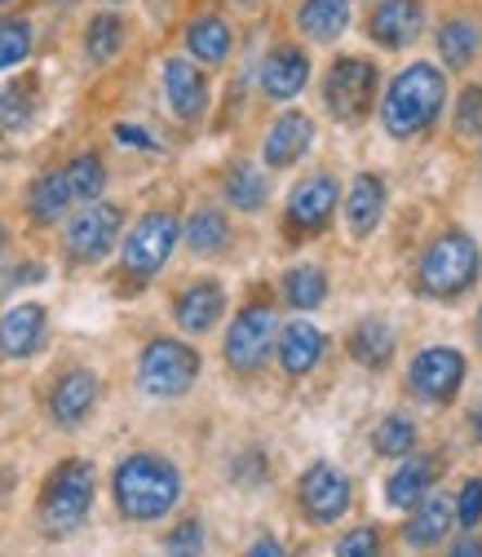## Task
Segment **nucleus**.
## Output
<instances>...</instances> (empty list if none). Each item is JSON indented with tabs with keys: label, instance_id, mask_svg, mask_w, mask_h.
<instances>
[{
	"label": "nucleus",
	"instance_id": "f257e3e1",
	"mask_svg": "<svg viewBox=\"0 0 482 557\" xmlns=\"http://www.w3.org/2000/svg\"><path fill=\"white\" fill-rule=\"evenodd\" d=\"M111 496H115V509L128 518V522H160L177 509L182 500V473L173 460L164 456H151V451H133L115 465V478H111Z\"/></svg>",
	"mask_w": 482,
	"mask_h": 557
},
{
	"label": "nucleus",
	"instance_id": "f03ea898",
	"mask_svg": "<svg viewBox=\"0 0 482 557\" xmlns=\"http://www.w3.org/2000/svg\"><path fill=\"white\" fill-rule=\"evenodd\" d=\"M443 107H447V76L434 62H411L385 89L381 124L390 137H398V143H411V137H421L438 124Z\"/></svg>",
	"mask_w": 482,
	"mask_h": 557
},
{
	"label": "nucleus",
	"instance_id": "7ed1b4c3",
	"mask_svg": "<svg viewBox=\"0 0 482 557\" xmlns=\"http://www.w3.org/2000/svg\"><path fill=\"white\" fill-rule=\"evenodd\" d=\"M482 270V252L478 244L465 235V231H443L425 252H421V265H417V288L434 301H452L460 293L473 288V278Z\"/></svg>",
	"mask_w": 482,
	"mask_h": 557
},
{
	"label": "nucleus",
	"instance_id": "20e7f679",
	"mask_svg": "<svg viewBox=\"0 0 482 557\" xmlns=\"http://www.w3.org/2000/svg\"><path fill=\"white\" fill-rule=\"evenodd\" d=\"M94 509V465L72 456L62 460L49 478H45V492H40V527L49 535H76L85 527Z\"/></svg>",
	"mask_w": 482,
	"mask_h": 557
},
{
	"label": "nucleus",
	"instance_id": "39448f33",
	"mask_svg": "<svg viewBox=\"0 0 482 557\" xmlns=\"http://www.w3.org/2000/svg\"><path fill=\"white\" fill-rule=\"evenodd\" d=\"M177 235H182V222L173 213H147L128 235H124V248H120V274L133 278V284H147L151 274L164 270V261L173 257L177 248Z\"/></svg>",
	"mask_w": 482,
	"mask_h": 557
},
{
	"label": "nucleus",
	"instance_id": "423d86ee",
	"mask_svg": "<svg viewBox=\"0 0 482 557\" xmlns=\"http://www.w3.org/2000/svg\"><path fill=\"white\" fill-rule=\"evenodd\" d=\"M195 381H199V355L186 341L160 336L143 350V359H137V385L151 398H182Z\"/></svg>",
	"mask_w": 482,
	"mask_h": 557
},
{
	"label": "nucleus",
	"instance_id": "0eeeda50",
	"mask_svg": "<svg viewBox=\"0 0 482 557\" xmlns=\"http://www.w3.org/2000/svg\"><path fill=\"white\" fill-rule=\"evenodd\" d=\"M323 102L332 111V120L341 124H359L372 102H376V62L368 58H336L327 66V81H323Z\"/></svg>",
	"mask_w": 482,
	"mask_h": 557
},
{
	"label": "nucleus",
	"instance_id": "6e6552de",
	"mask_svg": "<svg viewBox=\"0 0 482 557\" xmlns=\"http://www.w3.org/2000/svg\"><path fill=\"white\" fill-rule=\"evenodd\" d=\"M297 500H301V509H306L310 522L332 527V522H341V518L350 513L355 492H350V478L341 473L336 465L314 460V465L301 473V482H297Z\"/></svg>",
	"mask_w": 482,
	"mask_h": 557
},
{
	"label": "nucleus",
	"instance_id": "1a4fd4ad",
	"mask_svg": "<svg viewBox=\"0 0 482 557\" xmlns=\"http://www.w3.org/2000/svg\"><path fill=\"white\" fill-rule=\"evenodd\" d=\"M407 381L421 403H452L465 385V355L456 345H430V350H421L411 359Z\"/></svg>",
	"mask_w": 482,
	"mask_h": 557
},
{
	"label": "nucleus",
	"instance_id": "9d476101",
	"mask_svg": "<svg viewBox=\"0 0 482 557\" xmlns=\"http://www.w3.org/2000/svg\"><path fill=\"white\" fill-rule=\"evenodd\" d=\"M274 345V310L270 306H244L239 319L226 332V363L235 372H257Z\"/></svg>",
	"mask_w": 482,
	"mask_h": 557
},
{
	"label": "nucleus",
	"instance_id": "9b49d317",
	"mask_svg": "<svg viewBox=\"0 0 482 557\" xmlns=\"http://www.w3.org/2000/svg\"><path fill=\"white\" fill-rule=\"evenodd\" d=\"M120 222L124 218H120L115 203H89L85 213H76L72 226H66V252L76 261H102L115 248Z\"/></svg>",
	"mask_w": 482,
	"mask_h": 557
},
{
	"label": "nucleus",
	"instance_id": "f8f14e48",
	"mask_svg": "<svg viewBox=\"0 0 482 557\" xmlns=\"http://www.w3.org/2000/svg\"><path fill=\"white\" fill-rule=\"evenodd\" d=\"M336 199H341L336 177H327V173H310V177H301V182L293 186V195H288V226L301 231V235L323 231L327 218L336 213Z\"/></svg>",
	"mask_w": 482,
	"mask_h": 557
},
{
	"label": "nucleus",
	"instance_id": "ddd939ff",
	"mask_svg": "<svg viewBox=\"0 0 482 557\" xmlns=\"http://www.w3.org/2000/svg\"><path fill=\"white\" fill-rule=\"evenodd\" d=\"M368 32L381 49H407L425 32V5L421 0H381L368 18Z\"/></svg>",
	"mask_w": 482,
	"mask_h": 557
},
{
	"label": "nucleus",
	"instance_id": "4468645a",
	"mask_svg": "<svg viewBox=\"0 0 482 557\" xmlns=\"http://www.w3.org/2000/svg\"><path fill=\"white\" fill-rule=\"evenodd\" d=\"M45 327H49L45 306H36V301L10 306L0 314V359H32L45 341Z\"/></svg>",
	"mask_w": 482,
	"mask_h": 557
},
{
	"label": "nucleus",
	"instance_id": "2eb2a0df",
	"mask_svg": "<svg viewBox=\"0 0 482 557\" xmlns=\"http://www.w3.org/2000/svg\"><path fill=\"white\" fill-rule=\"evenodd\" d=\"M164 98L173 107L177 120L195 124L203 111H209V81H203V72L195 62L186 58H169L164 62Z\"/></svg>",
	"mask_w": 482,
	"mask_h": 557
},
{
	"label": "nucleus",
	"instance_id": "dca6fc26",
	"mask_svg": "<svg viewBox=\"0 0 482 557\" xmlns=\"http://www.w3.org/2000/svg\"><path fill=\"white\" fill-rule=\"evenodd\" d=\"M310 81V58L297 45H280L270 49V58L261 62V94L270 102H293Z\"/></svg>",
	"mask_w": 482,
	"mask_h": 557
},
{
	"label": "nucleus",
	"instance_id": "f3484780",
	"mask_svg": "<svg viewBox=\"0 0 482 557\" xmlns=\"http://www.w3.org/2000/svg\"><path fill=\"white\" fill-rule=\"evenodd\" d=\"M310 143H314V120L301 115V111H288V115H280V120L265 128L261 160L270 169H288V164H297L310 151Z\"/></svg>",
	"mask_w": 482,
	"mask_h": 557
},
{
	"label": "nucleus",
	"instance_id": "a211bd4d",
	"mask_svg": "<svg viewBox=\"0 0 482 557\" xmlns=\"http://www.w3.org/2000/svg\"><path fill=\"white\" fill-rule=\"evenodd\" d=\"M94 403H98V376L89 368H72V372H62V381L49 394V416L62 430H76L94 411Z\"/></svg>",
	"mask_w": 482,
	"mask_h": 557
},
{
	"label": "nucleus",
	"instance_id": "6ab92c4d",
	"mask_svg": "<svg viewBox=\"0 0 482 557\" xmlns=\"http://www.w3.org/2000/svg\"><path fill=\"white\" fill-rule=\"evenodd\" d=\"M222 310H226V293H222V284L218 278H195V284L173 301V319H177V327L182 332H209L218 319H222Z\"/></svg>",
	"mask_w": 482,
	"mask_h": 557
},
{
	"label": "nucleus",
	"instance_id": "aec40b11",
	"mask_svg": "<svg viewBox=\"0 0 482 557\" xmlns=\"http://www.w3.org/2000/svg\"><path fill=\"white\" fill-rule=\"evenodd\" d=\"M323 355H327V336H323L310 319H293V323L280 332V368H284L288 376L314 372Z\"/></svg>",
	"mask_w": 482,
	"mask_h": 557
},
{
	"label": "nucleus",
	"instance_id": "412c9836",
	"mask_svg": "<svg viewBox=\"0 0 482 557\" xmlns=\"http://www.w3.org/2000/svg\"><path fill=\"white\" fill-rule=\"evenodd\" d=\"M385 182L376 173H359L355 186H350V199H346V222H350V235L355 239H368L381 218H385Z\"/></svg>",
	"mask_w": 482,
	"mask_h": 557
},
{
	"label": "nucleus",
	"instance_id": "4be33fe9",
	"mask_svg": "<svg viewBox=\"0 0 482 557\" xmlns=\"http://www.w3.org/2000/svg\"><path fill=\"white\" fill-rule=\"evenodd\" d=\"M452 518H456V509H452L447 496H425V500L411 505V518H407L403 540H407L411 548H434V544H443V535L452 531Z\"/></svg>",
	"mask_w": 482,
	"mask_h": 557
},
{
	"label": "nucleus",
	"instance_id": "5701e85b",
	"mask_svg": "<svg viewBox=\"0 0 482 557\" xmlns=\"http://www.w3.org/2000/svg\"><path fill=\"white\" fill-rule=\"evenodd\" d=\"M434 473H438V465H434L430 456H407V460L390 473V482H385V500H390L394 509H411L417 500L430 496Z\"/></svg>",
	"mask_w": 482,
	"mask_h": 557
},
{
	"label": "nucleus",
	"instance_id": "b1692460",
	"mask_svg": "<svg viewBox=\"0 0 482 557\" xmlns=\"http://www.w3.org/2000/svg\"><path fill=\"white\" fill-rule=\"evenodd\" d=\"M434 45H438V58L452 66V72H460V66H469L473 53L482 49V27H478V18L456 14V18H447V23L438 27Z\"/></svg>",
	"mask_w": 482,
	"mask_h": 557
},
{
	"label": "nucleus",
	"instance_id": "393cba45",
	"mask_svg": "<svg viewBox=\"0 0 482 557\" xmlns=\"http://www.w3.org/2000/svg\"><path fill=\"white\" fill-rule=\"evenodd\" d=\"M231 45H235L231 23L218 18V14H203V18H195V23L186 27V49H190L195 62H213V66H218V62L231 58Z\"/></svg>",
	"mask_w": 482,
	"mask_h": 557
},
{
	"label": "nucleus",
	"instance_id": "a878e982",
	"mask_svg": "<svg viewBox=\"0 0 482 557\" xmlns=\"http://www.w3.org/2000/svg\"><path fill=\"white\" fill-rule=\"evenodd\" d=\"M297 27L319 45L336 40L350 27V0H306L301 14H297Z\"/></svg>",
	"mask_w": 482,
	"mask_h": 557
},
{
	"label": "nucleus",
	"instance_id": "bb28decb",
	"mask_svg": "<svg viewBox=\"0 0 482 557\" xmlns=\"http://www.w3.org/2000/svg\"><path fill=\"white\" fill-rule=\"evenodd\" d=\"M66 208H72V186H66V177L62 173H40L36 182H32V190H27V213H32V222H40V226H53Z\"/></svg>",
	"mask_w": 482,
	"mask_h": 557
},
{
	"label": "nucleus",
	"instance_id": "cd10ccee",
	"mask_svg": "<svg viewBox=\"0 0 482 557\" xmlns=\"http://www.w3.org/2000/svg\"><path fill=\"white\" fill-rule=\"evenodd\" d=\"M350 355H355L359 368L381 372V368L390 363V355H394V327H390L385 319H363V323L350 332Z\"/></svg>",
	"mask_w": 482,
	"mask_h": 557
},
{
	"label": "nucleus",
	"instance_id": "c85d7f7f",
	"mask_svg": "<svg viewBox=\"0 0 482 557\" xmlns=\"http://www.w3.org/2000/svg\"><path fill=\"white\" fill-rule=\"evenodd\" d=\"M226 244H231V222H226V213H218V208H199V213L186 222V248L195 257H218Z\"/></svg>",
	"mask_w": 482,
	"mask_h": 557
},
{
	"label": "nucleus",
	"instance_id": "c756f323",
	"mask_svg": "<svg viewBox=\"0 0 482 557\" xmlns=\"http://www.w3.org/2000/svg\"><path fill=\"white\" fill-rule=\"evenodd\" d=\"M327 297V274L319 265H293L284 274V301L293 310H314Z\"/></svg>",
	"mask_w": 482,
	"mask_h": 557
},
{
	"label": "nucleus",
	"instance_id": "7c9ffc66",
	"mask_svg": "<svg viewBox=\"0 0 482 557\" xmlns=\"http://www.w3.org/2000/svg\"><path fill=\"white\" fill-rule=\"evenodd\" d=\"M265 195H270V182H265L261 169H252V164H235V169H231V177H226V199L239 208V213H257V208L265 203Z\"/></svg>",
	"mask_w": 482,
	"mask_h": 557
},
{
	"label": "nucleus",
	"instance_id": "2f4dec72",
	"mask_svg": "<svg viewBox=\"0 0 482 557\" xmlns=\"http://www.w3.org/2000/svg\"><path fill=\"white\" fill-rule=\"evenodd\" d=\"M62 177H66V186H72V199L94 203V199L102 195V186H107V164H102V156L85 151V156H76L72 164H66Z\"/></svg>",
	"mask_w": 482,
	"mask_h": 557
},
{
	"label": "nucleus",
	"instance_id": "473e14b6",
	"mask_svg": "<svg viewBox=\"0 0 482 557\" xmlns=\"http://www.w3.org/2000/svg\"><path fill=\"white\" fill-rule=\"evenodd\" d=\"M120 49H124V23H120V14H98V18H89L85 53H89L94 62H111Z\"/></svg>",
	"mask_w": 482,
	"mask_h": 557
},
{
	"label": "nucleus",
	"instance_id": "72a5a7b5",
	"mask_svg": "<svg viewBox=\"0 0 482 557\" xmlns=\"http://www.w3.org/2000/svg\"><path fill=\"white\" fill-rule=\"evenodd\" d=\"M372 447H376L381 456H411V447H417V421H411V416H403V411L385 416V421L376 425Z\"/></svg>",
	"mask_w": 482,
	"mask_h": 557
},
{
	"label": "nucleus",
	"instance_id": "f704fd0d",
	"mask_svg": "<svg viewBox=\"0 0 482 557\" xmlns=\"http://www.w3.org/2000/svg\"><path fill=\"white\" fill-rule=\"evenodd\" d=\"M36 115V81H14L0 89V124L5 128H27Z\"/></svg>",
	"mask_w": 482,
	"mask_h": 557
},
{
	"label": "nucleus",
	"instance_id": "c9c22d12",
	"mask_svg": "<svg viewBox=\"0 0 482 557\" xmlns=\"http://www.w3.org/2000/svg\"><path fill=\"white\" fill-rule=\"evenodd\" d=\"M32 53V23L27 18H0V72H14Z\"/></svg>",
	"mask_w": 482,
	"mask_h": 557
},
{
	"label": "nucleus",
	"instance_id": "e433bc0d",
	"mask_svg": "<svg viewBox=\"0 0 482 557\" xmlns=\"http://www.w3.org/2000/svg\"><path fill=\"white\" fill-rule=\"evenodd\" d=\"M164 548H169V557H203V527L195 518H186L177 531H169Z\"/></svg>",
	"mask_w": 482,
	"mask_h": 557
},
{
	"label": "nucleus",
	"instance_id": "4c0bfd02",
	"mask_svg": "<svg viewBox=\"0 0 482 557\" xmlns=\"http://www.w3.org/2000/svg\"><path fill=\"white\" fill-rule=\"evenodd\" d=\"M456 522L465 527V531H473L478 522H482V478H469L465 486H460V496H456Z\"/></svg>",
	"mask_w": 482,
	"mask_h": 557
},
{
	"label": "nucleus",
	"instance_id": "58836bf2",
	"mask_svg": "<svg viewBox=\"0 0 482 557\" xmlns=\"http://www.w3.org/2000/svg\"><path fill=\"white\" fill-rule=\"evenodd\" d=\"M336 557H381V540L372 527H355L336 540Z\"/></svg>",
	"mask_w": 482,
	"mask_h": 557
},
{
	"label": "nucleus",
	"instance_id": "ea45409f",
	"mask_svg": "<svg viewBox=\"0 0 482 557\" xmlns=\"http://www.w3.org/2000/svg\"><path fill=\"white\" fill-rule=\"evenodd\" d=\"M478 120H482V89H478V85H469V89L460 94L456 128H460V133H473V128H478Z\"/></svg>",
	"mask_w": 482,
	"mask_h": 557
},
{
	"label": "nucleus",
	"instance_id": "a19ab883",
	"mask_svg": "<svg viewBox=\"0 0 482 557\" xmlns=\"http://www.w3.org/2000/svg\"><path fill=\"white\" fill-rule=\"evenodd\" d=\"M115 137H120V147H133V151H156V137L147 128H137V124H115Z\"/></svg>",
	"mask_w": 482,
	"mask_h": 557
},
{
	"label": "nucleus",
	"instance_id": "79ce46f5",
	"mask_svg": "<svg viewBox=\"0 0 482 557\" xmlns=\"http://www.w3.org/2000/svg\"><path fill=\"white\" fill-rule=\"evenodd\" d=\"M40 278H45V265H36V261H32V265H18V270L10 274V284H5V288H23V284H40Z\"/></svg>",
	"mask_w": 482,
	"mask_h": 557
},
{
	"label": "nucleus",
	"instance_id": "37998d69",
	"mask_svg": "<svg viewBox=\"0 0 482 557\" xmlns=\"http://www.w3.org/2000/svg\"><path fill=\"white\" fill-rule=\"evenodd\" d=\"M244 557H284V548H280V540H274V535H261V540H252V548Z\"/></svg>",
	"mask_w": 482,
	"mask_h": 557
},
{
	"label": "nucleus",
	"instance_id": "c03bdc74",
	"mask_svg": "<svg viewBox=\"0 0 482 557\" xmlns=\"http://www.w3.org/2000/svg\"><path fill=\"white\" fill-rule=\"evenodd\" d=\"M447 557H482V540H478V535H460Z\"/></svg>",
	"mask_w": 482,
	"mask_h": 557
},
{
	"label": "nucleus",
	"instance_id": "a18cd8bd",
	"mask_svg": "<svg viewBox=\"0 0 482 557\" xmlns=\"http://www.w3.org/2000/svg\"><path fill=\"white\" fill-rule=\"evenodd\" d=\"M5 244H10V231H5V222H0V257H5Z\"/></svg>",
	"mask_w": 482,
	"mask_h": 557
},
{
	"label": "nucleus",
	"instance_id": "49530a36",
	"mask_svg": "<svg viewBox=\"0 0 482 557\" xmlns=\"http://www.w3.org/2000/svg\"><path fill=\"white\" fill-rule=\"evenodd\" d=\"M473 434L482 438V407H478V416H473Z\"/></svg>",
	"mask_w": 482,
	"mask_h": 557
},
{
	"label": "nucleus",
	"instance_id": "de8ad7c7",
	"mask_svg": "<svg viewBox=\"0 0 482 557\" xmlns=\"http://www.w3.org/2000/svg\"><path fill=\"white\" fill-rule=\"evenodd\" d=\"M473 332H478V345H482V310H478V327Z\"/></svg>",
	"mask_w": 482,
	"mask_h": 557
},
{
	"label": "nucleus",
	"instance_id": "09e8293b",
	"mask_svg": "<svg viewBox=\"0 0 482 557\" xmlns=\"http://www.w3.org/2000/svg\"><path fill=\"white\" fill-rule=\"evenodd\" d=\"M478 151H482V137H478Z\"/></svg>",
	"mask_w": 482,
	"mask_h": 557
},
{
	"label": "nucleus",
	"instance_id": "8fccbe9b",
	"mask_svg": "<svg viewBox=\"0 0 482 557\" xmlns=\"http://www.w3.org/2000/svg\"><path fill=\"white\" fill-rule=\"evenodd\" d=\"M0 5H5V0H0Z\"/></svg>",
	"mask_w": 482,
	"mask_h": 557
}]
</instances>
